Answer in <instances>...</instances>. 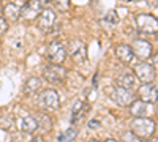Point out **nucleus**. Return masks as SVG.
<instances>
[{"label": "nucleus", "mask_w": 158, "mask_h": 142, "mask_svg": "<svg viewBox=\"0 0 158 142\" xmlns=\"http://www.w3.org/2000/svg\"><path fill=\"white\" fill-rule=\"evenodd\" d=\"M131 131L141 139H149L156 131V123L150 117H135L131 122Z\"/></svg>", "instance_id": "f257e3e1"}, {"label": "nucleus", "mask_w": 158, "mask_h": 142, "mask_svg": "<svg viewBox=\"0 0 158 142\" xmlns=\"http://www.w3.org/2000/svg\"><path fill=\"white\" fill-rule=\"evenodd\" d=\"M59 104H60V98H59V93L56 92L54 88L43 90V92L40 93V96H38V101H36V106L41 111H44V112L57 111Z\"/></svg>", "instance_id": "f03ea898"}, {"label": "nucleus", "mask_w": 158, "mask_h": 142, "mask_svg": "<svg viewBox=\"0 0 158 142\" xmlns=\"http://www.w3.org/2000/svg\"><path fill=\"white\" fill-rule=\"evenodd\" d=\"M48 3H51V0H29L21 6V18L24 21H35Z\"/></svg>", "instance_id": "7ed1b4c3"}, {"label": "nucleus", "mask_w": 158, "mask_h": 142, "mask_svg": "<svg viewBox=\"0 0 158 142\" xmlns=\"http://www.w3.org/2000/svg\"><path fill=\"white\" fill-rule=\"evenodd\" d=\"M43 77L46 79V82H49L52 85H59L67 77V70L62 65H57V63H49L43 70Z\"/></svg>", "instance_id": "20e7f679"}, {"label": "nucleus", "mask_w": 158, "mask_h": 142, "mask_svg": "<svg viewBox=\"0 0 158 142\" xmlns=\"http://www.w3.org/2000/svg\"><path fill=\"white\" fill-rule=\"evenodd\" d=\"M67 55L71 57L74 63H84L87 60V47L82 40H71L67 46Z\"/></svg>", "instance_id": "39448f33"}, {"label": "nucleus", "mask_w": 158, "mask_h": 142, "mask_svg": "<svg viewBox=\"0 0 158 142\" xmlns=\"http://www.w3.org/2000/svg\"><path fill=\"white\" fill-rule=\"evenodd\" d=\"M46 57L51 63H57V65H62V63L67 60V46H65L62 41H52L48 46L46 51Z\"/></svg>", "instance_id": "423d86ee"}, {"label": "nucleus", "mask_w": 158, "mask_h": 142, "mask_svg": "<svg viewBox=\"0 0 158 142\" xmlns=\"http://www.w3.org/2000/svg\"><path fill=\"white\" fill-rule=\"evenodd\" d=\"M135 76H136V79H139L142 84L153 82L156 79V68L152 65V63H149L147 60L139 62L135 67Z\"/></svg>", "instance_id": "0eeeda50"}, {"label": "nucleus", "mask_w": 158, "mask_h": 142, "mask_svg": "<svg viewBox=\"0 0 158 142\" xmlns=\"http://www.w3.org/2000/svg\"><path fill=\"white\" fill-rule=\"evenodd\" d=\"M128 109H130V114L133 117H152V115H155V103L135 99L128 106Z\"/></svg>", "instance_id": "6e6552de"}, {"label": "nucleus", "mask_w": 158, "mask_h": 142, "mask_svg": "<svg viewBox=\"0 0 158 142\" xmlns=\"http://www.w3.org/2000/svg\"><path fill=\"white\" fill-rule=\"evenodd\" d=\"M136 24H138V30L139 33L144 35H156L158 32V22L156 18L152 14H139L136 18Z\"/></svg>", "instance_id": "1a4fd4ad"}, {"label": "nucleus", "mask_w": 158, "mask_h": 142, "mask_svg": "<svg viewBox=\"0 0 158 142\" xmlns=\"http://www.w3.org/2000/svg\"><path fill=\"white\" fill-rule=\"evenodd\" d=\"M133 54L135 57H138L141 62H146L152 57V52H153V46L147 41V40H142V38H138V40L133 41Z\"/></svg>", "instance_id": "9d476101"}, {"label": "nucleus", "mask_w": 158, "mask_h": 142, "mask_svg": "<svg viewBox=\"0 0 158 142\" xmlns=\"http://www.w3.org/2000/svg\"><path fill=\"white\" fill-rule=\"evenodd\" d=\"M111 98L117 103L118 106H130L135 101V93L131 92V88L125 87H115L111 92Z\"/></svg>", "instance_id": "9b49d317"}, {"label": "nucleus", "mask_w": 158, "mask_h": 142, "mask_svg": "<svg viewBox=\"0 0 158 142\" xmlns=\"http://www.w3.org/2000/svg\"><path fill=\"white\" fill-rule=\"evenodd\" d=\"M38 27L44 30V32H49L52 27H54V22H56V11L51 10V8H43V11L38 14Z\"/></svg>", "instance_id": "f8f14e48"}, {"label": "nucleus", "mask_w": 158, "mask_h": 142, "mask_svg": "<svg viewBox=\"0 0 158 142\" xmlns=\"http://www.w3.org/2000/svg\"><path fill=\"white\" fill-rule=\"evenodd\" d=\"M138 95L139 99L142 101H147V103H156V82H147V84H142L138 88Z\"/></svg>", "instance_id": "ddd939ff"}, {"label": "nucleus", "mask_w": 158, "mask_h": 142, "mask_svg": "<svg viewBox=\"0 0 158 142\" xmlns=\"http://www.w3.org/2000/svg\"><path fill=\"white\" fill-rule=\"evenodd\" d=\"M115 55L123 65H130V63L133 62V59H135L133 49H131L130 44H118L115 47Z\"/></svg>", "instance_id": "4468645a"}, {"label": "nucleus", "mask_w": 158, "mask_h": 142, "mask_svg": "<svg viewBox=\"0 0 158 142\" xmlns=\"http://www.w3.org/2000/svg\"><path fill=\"white\" fill-rule=\"evenodd\" d=\"M117 84L118 87H125V88H133L136 85V76L133 71L123 70L120 74L117 76Z\"/></svg>", "instance_id": "2eb2a0df"}, {"label": "nucleus", "mask_w": 158, "mask_h": 142, "mask_svg": "<svg viewBox=\"0 0 158 142\" xmlns=\"http://www.w3.org/2000/svg\"><path fill=\"white\" fill-rule=\"evenodd\" d=\"M2 13H3V18H5L6 21L16 22V21L21 18V6L16 5V3H6V5L2 8Z\"/></svg>", "instance_id": "dca6fc26"}, {"label": "nucleus", "mask_w": 158, "mask_h": 142, "mask_svg": "<svg viewBox=\"0 0 158 142\" xmlns=\"http://www.w3.org/2000/svg\"><path fill=\"white\" fill-rule=\"evenodd\" d=\"M21 130L25 134H33L38 130L36 119L32 117V115H25V117H22V120H21Z\"/></svg>", "instance_id": "f3484780"}, {"label": "nucleus", "mask_w": 158, "mask_h": 142, "mask_svg": "<svg viewBox=\"0 0 158 142\" xmlns=\"http://www.w3.org/2000/svg\"><path fill=\"white\" fill-rule=\"evenodd\" d=\"M41 88V79L40 77H30V79L25 81V85H24V93L27 95H33L36 93L38 90Z\"/></svg>", "instance_id": "a211bd4d"}, {"label": "nucleus", "mask_w": 158, "mask_h": 142, "mask_svg": "<svg viewBox=\"0 0 158 142\" xmlns=\"http://www.w3.org/2000/svg\"><path fill=\"white\" fill-rule=\"evenodd\" d=\"M85 115V106L82 104L81 99H76L73 104V112H71V123H76L81 120V117Z\"/></svg>", "instance_id": "6ab92c4d"}, {"label": "nucleus", "mask_w": 158, "mask_h": 142, "mask_svg": "<svg viewBox=\"0 0 158 142\" xmlns=\"http://www.w3.org/2000/svg\"><path fill=\"white\" fill-rule=\"evenodd\" d=\"M117 22H118V16H117L115 11H108L106 16L103 18V25H104V27H106L108 30L114 29L115 25H117Z\"/></svg>", "instance_id": "aec40b11"}, {"label": "nucleus", "mask_w": 158, "mask_h": 142, "mask_svg": "<svg viewBox=\"0 0 158 142\" xmlns=\"http://www.w3.org/2000/svg\"><path fill=\"white\" fill-rule=\"evenodd\" d=\"M76 136H77V130L74 126H71V128H68L67 131H63L59 136V142H73L76 139Z\"/></svg>", "instance_id": "412c9836"}, {"label": "nucleus", "mask_w": 158, "mask_h": 142, "mask_svg": "<svg viewBox=\"0 0 158 142\" xmlns=\"http://www.w3.org/2000/svg\"><path fill=\"white\" fill-rule=\"evenodd\" d=\"M36 122H38V128H40V130H43L44 133H46V131H49L51 128H52V120H51V119L48 117L46 114L40 115Z\"/></svg>", "instance_id": "4be33fe9"}, {"label": "nucleus", "mask_w": 158, "mask_h": 142, "mask_svg": "<svg viewBox=\"0 0 158 142\" xmlns=\"http://www.w3.org/2000/svg\"><path fill=\"white\" fill-rule=\"evenodd\" d=\"M15 126V119L13 117H2L0 119V128H3V130H11V128Z\"/></svg>", "instance_id": "5701e85b"}, {"label": "nucleus", "mask_w": 158, "mask_h": 142, "mask_svg": "<svg viewBox=\"0 0 158 142\" xmlns=\"http://www.w3.org/2000/svg\"><path fill=\"white\" fill-rule=\"evenodd\" d=\"M122 142H142V139L139 136H136L133 131H127L122 136Z\"/></svg>", "instance_id": "b1692460"}, {"label": "nucleus", "mask_w": 158, "mask_h": 142, "mask_svg": "<svg viewBox=\"0 0 158 142\" xmlns=\"http://www.w3.org/2000/svg\"><path fill=\"white\" fill-rule=\"evenodd\" d=\"M54 5L59 11H67L70 8V0H54Z\"/></svg>", "instance_id": "393cba45"}, {"label": "nucleus", "mask_w": 158, "mask_h": 142, "mask_svg": "<svg viewBox=\"0 0 158 142\" xmlns=\"http://www.w3.org/2000/svg\"><path fill=\"white\" fill-rule=\"evenodd\" d=\"M8 30V21L5 18H0V36Z\"/></svg>", "instance_id": "a878e982"}, {"label": "nucleus", "mask_w": 158, "mask_h": 142, "mask_svg": "<svg viewBox=\"0 0 158 142\" xmlns=\"http://www.w3.org/2000/svg\"><path fill=\"white\" fill-rule=\"evenodd\" d=\"M89 126H90V128H97V126H101V123H100L98 120H90V122H89Z\"/></svg>", "instance_id": "bb28decb"}, {"label": "nucleus", "mask_w": 158, "mask_h": 142, "mask_svg": "<svg viewBox=\"0 0 158 142\" xmlns=\"http://www.w3.org/2000/svg\"><path fill=\"white\" fill-rule=\"evenodd\" d=\"M33 142H43V137H41V136H40V137H35Z\"/></svg>", "instance_id": "cd10ccee"}, {"label": "nucleus", "mask_w": 158, "mask_h": 142, "mask_svg": "<svg viewBox=\"0 0 158 142\" xmlns=\"http://www.w3.org/2000/svg\"><path fill=\"white\" fill-rule=\"evenodd\" d=\"M104 142H118V140H115V139H108V140H104Z\"/></svg>", "instance_id": "c85d7f7f"}, {"label": "nucleus", "mask_w": 158, "mask_h": 142, "mask_svg": "<svg viewBox=\"0 0 158 142\" xmlns=\"http://www.w3.org/2000/svg\"><path fill=\"white\" fill-rule=\"evenodd\" d=\"M2 8H3V5H2V3H0V13H2Z\"/></svg>", "instance_id": "c756f323"}, {"label": "nucleus", "mask_w": 158, "mask_h": 142, "mask_svg": "<svg viewBox=\"0 0 158 142\" xmlns=\"http://www.w3.org/2000/svg\"><path fill=\"white\" fill-rule=\"evenodd\" d=\"M90 142H100V140H95V139H94V140H90Z\"/></svg>", "instance_id": "7c9ffc66"}, {"label": "nucleus", "mask_w": 158, "mask_h": 142, "mask_svg": "<svg viewBox=\"0 0 158 142\" xmlns=\"http://www.w3.org/2000/svg\"><path fill=\"white\" fill-rule=\"evenodd\" d=\"M127 2H131V0H127Z\"/></svg>", "instance_id": "2f4dec72"}]
</instances>
